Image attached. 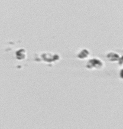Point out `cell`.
Here are the masks:
<instances>
[{"instance_id": "6da1fadb", "label": "cell", "mask_w": 123, "mask_h": 129, "mask_svg": "<svg viewBox=\"0 0 123 129\" xmlns=\"http://www.w3.org/2000/svg\"><path fill=\"white\" fill-rule=\"evenodd\" d=\"M104 66L103 62L101 59L94 58L88 60L87 64V68L89 69H100Z\"/></svg>"}, {"instance_id": "7a4b0ae2", "label": "cell", "mask_w": 123, "mask_h": 129, "mask_svg": "<svg viewBox=\"0 0 123 129\" xmlns=\"http://www.w3.org/2000/svg\"><path fill=\"white\" fill-rule=\"evenodd\" d=\"M42 59H43V60L45 61V62L48 63H51L55 62L56 60H59L60 59L59 56L57 54H53L50 53H43L41 55Z\"/></svg>"}, {"instance_id": "3957f363", "label": "cell", "mask_w": 123, "mask_h": 129, "mask_svg": "<svg viewBox=\"0 0 123 129\" xmlns=\"http://www.w3.org/2000/svg\"><path fill=\"white\" fill-rule=\"evenodd\" d=\"M16 58L18 60H23V59H24L26 57V50L23 49H19V50H18L16 52Z\"/></svg>"}, {"instance_id": "277c9868", "label": "cell", "mask_w": 123, "mask_h": 129, "mask_svg": "<svg viewBox=\"0 0 123 129\" xmlns=\"http://www.w3.org/2000/svg\"><path fill=\"white\" fill-rule=\"evenodd\" d=\"M107 57L108 60L111 62H114V61H118L119 60V57L118 54L114 53V52H110L107 55Z\"/></svg>"}, {"instance_id": "5b68a950", "label": "cell", "mask_w": 123, "mask_h": 129, "mask_svg": "<svg viewBox=\"0 0 123 129\" xmlns=\"http://www.w3.org/2000/svg\"><path fill=\"white\" fill-rule=\"evenodd\" d=\"M89 55V52L87 49H82L81 51H80V52L77 54V57L80 59H87Z\"/></svg>"}]
</instances>
